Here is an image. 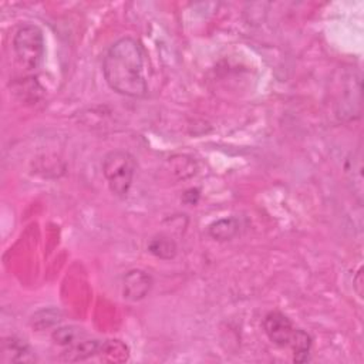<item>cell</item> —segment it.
<instances>
[{"mask_svg": "<svg viewBox=\"0 0 364 364\" xmlns=\"http://www.w3.org/2000/svg\"><path fill=\"white\" fill-rule=\"evenodd\" d=\"M102 73L109 88L118 94L132 98L146 95L144 53L135 38L122 37L107 50Z\"/></svg>", "mask_w": 364, "mask_h": 364, "instance_id": "6da1fadb", "label": "cell"}, {"mask_svg": "<svg viewBox=\"0 0 364 364\" xmlns=\"http://www.w3.org/2000/svg\"><path fill=\"white\" fill-rule=\"evenodd\" d=\"M136 169L135 158L122 149L109 151L102 159V173L109 191L118 196L125 198L131 189Z\"/></svg>", "mask_w": 364, "mask_h": 364, "instance_id": "7a4b0ae2", "label": "cell"}, {"mask_svg": "<svg viewBox=\"0 0 364 364\" xmlns=\"http://www.w3.org/2000/svg\"><path fill=\"white\" fill-rule=\"evenodd\" d=\"M13 50L17 64L21 68L27 71L37 70L46 53L41 28L31 23L20 26L13 37Z\"/></svg>", "mask_w": 364, "mask_h": 364, "instance_id": "3957f363", "label": "cell"}, {"mask_svg": "<svg viewBox=\"0 0 364 364\" xmlns=\"http://www.w3.org/2000/svg\"><path fill=\"white\" fill-rule=\"evenodd\" d=\"M263 328L269 340L282 347H291L300 330L294 327L291 320L280 311L267 313L263 320Z\"/></svg>", "mask_w": 364, "mask_h": 364, "instance_id": "277c9868", "label": "cell"}, {"mask_svg": "<svg viewBox=\"0 0 364 364\" xmlns=\"http://www.w3.org/2000/svg\"><path fill=\"white\" fill-rule=\"evenodd\" d=\"M151 286L152 277L146 272L141 269H132L124 276L122 296L125 300L139 301L149 293Z\"/></svg>", "mask_w": 364, "mask_h": 364, "instance_id": "5b68a950", "label": "cell"}, {"mask_svg": "<svg viewBox=\"0 0 364 364\" xmlns=\"http://www.w3.org/2000/svg\"><path fill=\"white\" fill-rule=\"evenodd\" d=\"M1 363H33L36 354L33 348L21 338L7 337L1 341Z\"/></svg>", "mask_w": 364, "mask_h": 364, "instance_id": "8992f818", "label": "cell"}, {"mask_svg": "<svg viewBox=\"0 0 364 364\" xmlns=\"http://www.w3.org/2000/svg\"><path fill=\"white\" fill-rule=\"evenodd\" d=\"M102 341L100 340H91V338H82L77 341L73 346H68L65 351L63 353V360L65 361H81L85 360L94 354H98L101 350Z\"/></svg>", "mask_w": 364, "mask_h": 364, "instance_id": "52a82bcc", "label": "cell"}, {"mask_svg": "<svg viewBox=\"0 0 364 364\" xmlns=\"http://www.w3.org/2000/svg\"><path fill=\"white\" fill-rule=\"evenodd\" d=\"M208 232L209 236L215 240H230L239 232V222L235 218H223L213 222Z\"/></svg>", "mask_w": 364, "mask_h": 364, "instance_id": "ba28073f", "label": "cell"}, {"mask_svg": "<svg viewBox=\"0 0 364 364\" xmlns=\"http://www.w3.org/2000/svg\"><path fill=\"white\" fill-rule=\"evenodd\" d=\"M87 334L84 333L82 328L75 327V326H65V327H58L57 330L53 331V340L54 343L68 347L75 344L77 341L85 338Z\"/></svg>", "mask_w": 364, "mask_h": 364, "instance_id": "9c48e42d", "label": "cell"}, {"mask_svg": "<svg viewBox=\"0 0 364 364\" xmlns=\"http://www.w3.org/2000/svg\"><path fill=\"white\" fill-rule=\"evenodd\" d=\"M149 252L161 259H172L176 255V245L175 242L165 236V235H159L156 237H154L148 246Z\"/></svg>", "mask_w": 364, "mask_h": 364, "instance_id": "30bf717a", "label": "cell"}, {"mask_svg": "<svg viewBox=\"0 0 364 364\" xmlns=\"http://www.w3.org/2000/svg\"><path fill=\"white\" fill-rule=\"evenodd\" d=\"M44 313V317L43 318H38V317H33V326L36 328H47L50 327L51 324H55L58 320H60V313L54 309H48V310H41Z\"/></svg>", "mask_w": 364, "mask_h": 364, "instance_id": "8fae6325", "label": "cell"}]
</instances>
